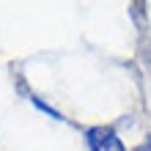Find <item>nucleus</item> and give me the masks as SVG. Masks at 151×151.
I'll return each mask as SVG.
<instances>
[{
  "mask_svg": "<svg viewBox=\"0 0 151 151\" xmlns=\"http://www.w3.org/2000/svg\"><path fill=\"white\" fill-rule=\"evenodd\" d=\"M85 140L91 151H127L121 143V137L115 135L110 127H91L85 129Z\"/></svg>",
  "mask_w": 151,
  "mask_h": 151,
  "instance_id": "nucleus-1",
  "label": "nucleus"
},
{
  "mask_svg": "<svg viewBox=\"0 0 151 151\" xmlns=\"http://www.w3.org/2000/svg\"><path fill=\"white\" fill-rule=\"evenodd\" d=\"M33 104H36V107H39V110H44V113H47V115H50V118H55V121H63V115H60L58 110H52V107H50V104H44L41 99H33Z\"/></svg>",
  "mask_w": 151,
  "mask_h": 151,
  "instance_id": "nucleus-2",
  "label": "nucleus"
}]
</instances>
